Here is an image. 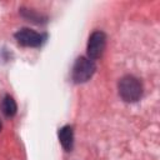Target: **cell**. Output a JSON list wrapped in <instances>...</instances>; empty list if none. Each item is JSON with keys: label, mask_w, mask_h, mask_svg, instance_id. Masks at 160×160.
<instances>
[{"label": "cell", "mask_w": 160, "mask_h": 160, "mask_svg": "<svg viewBox=\"0 0 160 160\" xmlns=\"http://www.w3.org/2000/svg\"><path fill=\"white\" fill-rule=\"evenodd\" d=\"M119 95L126 102H135L142 95V85L139 79L132 75L122 76L118 84Z\"/></svg>", "instance_id": "cell-1"}, {"label": "cell", "mask_w": 160, "mask_h": 160, "mask_svg": "<svg viewBox=\"0 0 160 160\" xmlns=\"http://www.w3.org/2000/svg\"><path fill=\"white\" fill-rule=\"evenodd\" d=\"M95 70H96V66L92 60H90L89 58L80 56L76 59L74 68H72V72H71L72 81L76 84L86 82L88 80L92 78Z\"/></svg>", "instance_id": "cell-2"}, {"label": "cell", "mask_w": 160, "mask_h": 160, "mask_svg": "<svg viewBox=\"0 0 160 160\" xmlns=\"http://www.w3.org/2000/svg\"><path fill=\"white\" fill-rule=\"evenodd\" d=\"M105 45H106V35L105 32L96 30L94 31L88 41V48H86V52H88V58L90 60H96L99 59L104 50H105Z\"/></svg>", "instance_id": "cell-3"}, {"label": "cell", "mask_w": 160, "mask_h": 160, "mask_svg": "<svg viewBox=\"0 0 160 160\" xmlns=\"http://www.w3.org/2000/svg\"><path fill=\"white\" fill-rule=\"evenodd\" d=\"M15 39L21 46L39 48L45 41V35L25 28V29H20L19 31L15 32Z\"/></svg>", "instance_id": "cell-4"}, {"label": "cell", "mask_w": 160, "mask_h": 160, "mask_svg": "<svg viewBox=\"0 0 160 160\" xmlns=\"http://www.w3.org/2000/svg\"><path fill=\"white\" fill-rule=\"evenodd\" d=\"M58 136L60 140L61 146L65 149V151H71L74 146V130L72 126L65 125L58 131Z\"/></svg>", "instance_id": "cell-5"}, {"label": "cell", "mask_w": 160, "mask_h": 160, "mask_svg": "<svg viewBox=\"0 0 160 160\" xmlns=\"http://www.w3.org/2000/svg\"><path fill=\"white\" fill-rule=\"evenodd\" d=\"M1 109H2V112L8 118L14 116L16 114V110H18V105H16L14 98L10 95H5L2 101H1Z\"/></svg>", "instance_id": "cell-6"}, {"label": "cell", "mask_w": 160, "mask_h": 160, "mask_svg": "<svg viewBox=\"0 0 160 160\" xmlns=\"http://www.w3.org/2000/svg\"><path fill=\"white\" fill-rule=\"evenodd\" d=\"M20 12L29 21H32V22H36V24H41V22L46 21V16H44L40 12H36L35 10H31V9H21Z\"/></svg>", "instance_id": "cell-7"}, {"label": "cell", "mask_w": 160, "mask_h": 160, "mask_svg": "<svg viewBox=\"0 0 160 160\" xmlns=\"http://www.w3.org/2000/svg\"><path fill=\"white\" fill-rule=\"evenodd\" d=\"M0 130H1V122H0Z\"/></svg>", "instance_id": "cell-8"}]
</instances>
